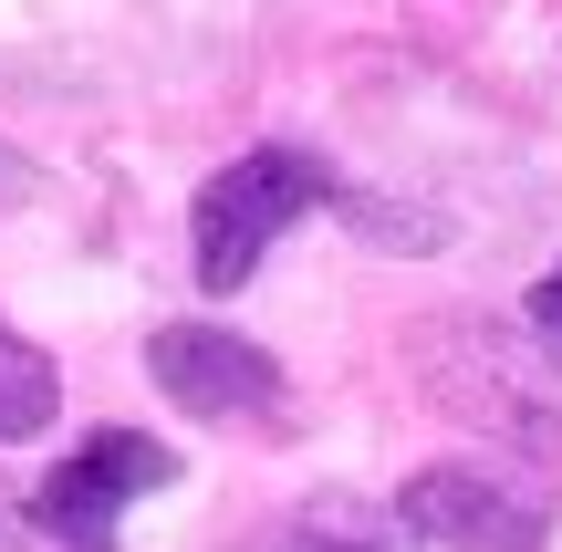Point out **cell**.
Returning <instances> with one entry per match:
<instances>
[{"label":"cell","instance_id":"1","mask_svg":"<svg viewBox=\"0 0 562 552\" xmlns=\"http://www.w3.org/2000/svg\"><path fill=\"white\" fill-rule=\"evenodd\" d=\"M334 199V167L313 157V146H250V157H229L220 178L199 188V282L209 292H240L250 271L271 261V240L302 219V209Z\"/></svg>","mask_w":562,"mask_h":552},{"label":"cell","instance_id":"2","mask_svg":"<svg viewBox=\"0 0 562 552\" xmlns=\"http://www.w3.org/2000/svg\"><path fill=\"white\" fill-rule=\"evenodd\" d=\"M396 521L438 552H542L552 542V480L501 470V459H438L406 480Z\"/></svg>","mask_w":562,"mask_h":552},{"label":"cell","instance_id":"3","mask_svg":"<svg viewBox=\"0 0 562 552\" xmlns=\"http://www.w3.org/2000/svg\"><path fill=\"white\" fill-rule=\"evenodd\" d=\"M167 480H178V459H167L146 428H104V438H83V449L32 491V521L53 542H74V552H104L115 521L136 511L146 491H167Z\"/></svg>","mask_w":562,"mask_h":552},{"label":"cell","instance_id":"4","mask_svg":"<svg viewBox=\"0 0 562 552\" xmlns=\"http://www.w3.org/2000/svg\"><path fill=\"white\" fill-rule=\"evenodd\" d=\"M146 375H157V396H178L209 428H261V417H281V365L229 324H157L146 334Z\"/></svg>","mask_w":562,"mask_h":552},{"label":"cell","instance_id":"5","mask_svg":"<svg viewBox=\"0 0 562 552\" xmlns=\"http://www.w3.org/2000/svg\"><path fill=\"white\" fill-rule=\"evenodd\" d=\"M53 407H63L53 354H42V345H21V334L0 324V438H42V428H53Z\"/></svg>","mask_w":562,"mask_h":552},{"label":"cell","instance_id":"6","mask_svg":"<svg viewBox=\"0 0 562 552\" xmlns=\"http://www.w3.org/2000/svg\"><path fill=\"white\" fill-rule=\"evenodd\" d=\"M21 199H32V167H21V146L0 136V209H21Z\"/></svg>","mask_w":562,"mask_h":552},{"label":"cell","instance_id":"7","mask_svg":"<svg viewBox=\"0 0 562 552\" xmlns=\"http://www.w3.org/2000/svg\"><path fill=\"white\" fill-rule=\"evenodd\" d=\"M531 324H542V334H552V345H562V271H552V282H542V292H531Z\"/></svg>","mask_w":562,"mask_h":552},{"label":"cell","instance_id":"8","mask_svg":"<svg viewBox=\"0 0 562 552\" xmlns=\"http://www.w3.org/2000/svg\"><path fill=\"white\" fill-rule=\"evenodd\" d=\"M292 552H364V542H323V532H302V542H292Z\"/></svg>","mask_w":562,"mask_h":552},{"label":"cell","instance_id":"9","mask_svg":"<svg viewBox=\"0 0 562 552\" xmlns=\"http://www.w3.org/2000/svg\"><path fill=\"white\" fill-rule=\"evenodd\" d=\"M0 532H11V500H0Z\"/></svg>","mask_w":562,"mask_h":552}]
</instances>
